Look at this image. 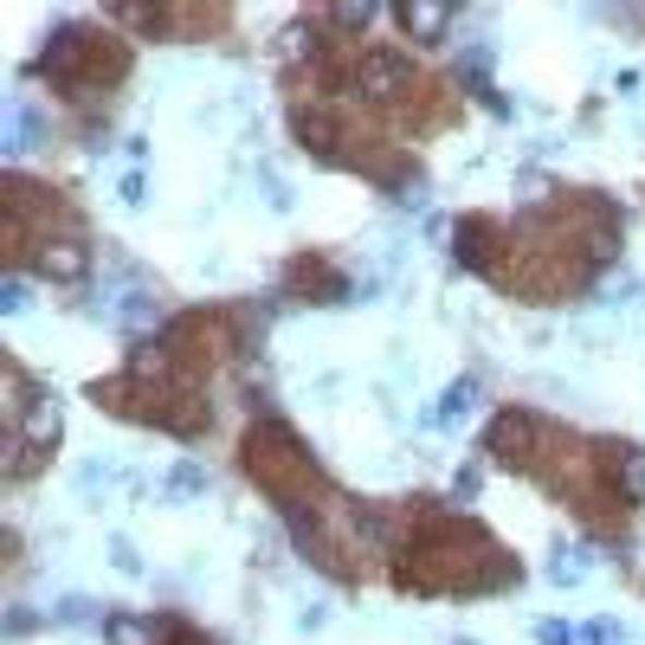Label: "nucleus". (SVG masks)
I'll return each mask as SVG.
<instances>
[{"label":"nucleus","mask_w":645,"mask_h":645,"mask_svg":"<svg viewBox=\"0 0 645 645\" xmlns=\"http://www.w3.org/2000/svg\"><path fill=\"white\" fill-rule=\"evenodd\" d=\"M330 20H336V26H343V33H361V26H368V20H374V7H330Z\"/></svg>","instance_id":"nucleus-7"},{"label":"nucleus","mask_w":645,"mask_h":645,"mask_svg":"<svg viewBox=\"0 0 645 645\" xmlns=\"http://www.w3.org/2000/svg\"><path fill=\"white\" fill-rule=\"evenodd\" d=\"M290 290H297L303 303H336L349 285H343V272H336V265H323V259H310V252H303V259L290 265Z\"/></svg>","instance_id":"nucleus-5"},{"label":"nucleus","mask_w":645,"mask_h":645,"mask_svg":"<svg viewBox=\"0 0 645 645\" xmlns=\"http://www.w3.org/2000/svg\"><path fill=\"white\" fill-rule=\"evenodd\" d=\"M201 485H207V478H201V465H194V458H181V465H175V491H201Z\"/></svg>","instance_id":"nucleus-8"},{"label":"nucleus","mask_w":645,"mask_h":645,"mask_svg":"<svg viewBox=\"0 0 645 645\" xmlns=\"http://www.w3.org/2000/svg\"><path fill=\"white\" fill-rule=\"evenodd\" d=\"M471 394H478V381H452V387H445V401L432 407V420H439V427H452V420L471 407Z\"/></svg>","instance_id":"nucleus-6"},{"label":"nucleus","mask_w":645,"mask_h":645,"mask_svg":"<svg viewBox=\"0 0 645 645\" xmlns=\"http://www.w3.org/2000/svg\"><path fill=\"white\" fill-rule=\"evenodd\" d=\"M458 645H471V640H458Z\"/></svg>","instance_id":"nucleus-12"},{"label":"nucleus","mask_w":645,"mask_h":645,"mask_svg":"<svg viewBox=\"0 0 645 645\" xmlns=\"http://www.w3.org/2000/svg\"><path fill=\"white\" fill-rule=\"evenodd\" d=\"M536 640H542V645H574V633H569V626H556V620H542V626H536Z\"/></svg>","instance_id":"nucleus-9"},{"label":"nucleus","mask_w":645,"mask_h":645,"mask_svg":"<svg viewBox=\"0 0 645 645\" xmlns=\"http://www.w3.org/2000/svg\"><path fill=\"white\" fill-rule=\"evenodd\" d=\"M394 26H401L407 39H420V46H439V39L452 33V7H439V0H407V7H394Z\"/></svg>","instance_id":"nucleus-4"},{"label":"nucleus","mask_w":645,"mask_h":645,"mask_svg":"<svg viewBox=\"0 0 645 645\" xmlns=\"http://www.w3.org/2000/svg\"><path fill=\"white\" fill-rule=\"evenodd\" d=\"M123 201H130V207H143V201H148V181H143V175H123Z\"/></svg>","instance_id":"nucleus-10"},{"label":"nucleus","mask_w":645,"mask_h":645,"mask_svg":"<svg viewBox=\"0 0 645 645\" xmlns=\"http://www.w3.org/2000/svg\"><path fill=\"white\" fill-rule=\"evenodd\" d=\"M549 420L542 414H529V407H503L498 420L485 427V452L510 465V471H536L542 465V452H549Z\"/></svg>","instance_id":"nucleus-1"},{"label":"nucleus","mask_w":645,"mask_h":645,"mask_svg":"<svg viewBox=\"0 0 645 645\" xmlns=\"http://www.w3.org/2000/svg\"><path fill=\"white\" fill-rule=\"evenodd\" d=\"M181 620H155V613H110L104 620V640L110 645H175Z\"/></svg>","instance_id":"nucleus-3"},{"label":"nucleus","mask_w":645,"mask_h":645,"mask_svg":"<svg viewBox=\"0 0 645 645\" xmlns=\"http://www.w3.org/2000/svg\"><path fill=\"white\" fill-rule=\"evenodd\" d=\"M175 645H207L201 633H188V626H175Z\"/></svg>","instance_id":"nucleus-11"},{"label":"nucleus","mask_w":645,"mask_h":645,"mask_svg":"<svg viewBox=\"0 0 645 645\" xmlns=\"http://www.w3.org/2000/svg\"><path fill=\"white\" fill-rule=\"evenodd\" d=\"M33 272H39L46 285H77V278L91 272V246H84L77 232H59V239H39V252H33Z\"/></svg>","instance_id":"nucleus-2"}]
</instances>
